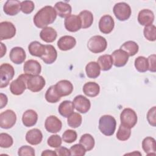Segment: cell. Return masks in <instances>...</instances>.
I'll list each match as a JSON object with an SVG mask.
<instances>
[{"label": "cell", "mask_w": 156, "mask_h": 156, "mask_svg": "<svg viewBox=\"0 0 156 156\" xmlns=\"http://www.w3.org/2000/svg\"><path fill=\"white\" fill-rule=\"evenodd\" d=\"M13 140L12 137L7 133L0 134V146L2 148H9L12 146Z\"/></svg>", "instance_id": "60d3db41"}, {"label": "cell", "mask_w": 156, "mask_h": 156, "mask_svg": "<svg viewBox=\"0 0 156 156\" xmlns=\"http://www.w3.org/2000/svg\"><path fill=\"white\" fill-rule=\"evenodd\" d=\"M26 84L27 89L35 93L40 91L44 88L46 85V81L41 76H30Z\"/></svg>", "instance_id": "9c48e42d"}, {"label": "cell", "mask_w": 156, "mask_h": 156, "mask_svg": "<svg viewBox=\"0 0 156 156\" xmlns=\"http://www.w3.org/2000/svg\"><path fill=\"white\" fill-rule=\"evenodd\" d=\"M144 37L150 41H154L156 40V27L152 24L148 26H145L143 30Z\"/></svg>", "instance_id": "ab89813d"}, {"label": "cell", "mask_w": 156, "mask_h": 156, "mask_svg": "<svg viewBox=\"0 0 156 156\" xmlns=\"http://www.w3.org/2000/svg\"><path fill=\"white\" fill-rule=\"evenodd\" d=\"M116 127L115 118L109 115L102 116L99 120V129L105 136H112L114 134Z\"/></svg>", "instance_id": "7a4b0ae2"}, {"label": "cell", "mask_w": 156, "mask_h": 156, "mask_svg": "<svg viewBox=\"0 0 156 156\" xmlns=\"http://www.w3.org/2000/svg\"><path fill=\"white\" fill-rule=\"evenodd\" d=\"M62 138L58 135H52L50 136L47 141V143L49 145V146L54 148L60 147L62 144Z\"/></svg>", "instance_id": "f6af8a7d"}, {"label": "cell", "mask_w": 156, "mask_h": 156, "mask_svg": "<svg viewBox=\"0 0 156 156\" xmlns=\"http://www.w3.org/2000/svg\"><path fill=\"white\" fill-rule=\"evenodd\" d=\"M57 155L58 156H64V155H71L70 151L68 148L63 147V146H60L58 147H57L55 150Z\"/></svg>", "instance_id": "681fc988"}, {"label": "cell", "mask_w": 156, "mask_h": 156, "mask_svg": "<svg viewBox=\"0 0 156 156\" xmlns=\"http://www.w3.org/2000/svg\"><path fill=\"white\" fill-rule=\"evenodd\" d=\"M88 49L93 53L98 54L104 52L107 47L106 39L101 35L91 37L87 43Z\"/></svg>", "instance_id": "3957f363"}, {"label": "cell", "mask_w": 156, "mask_h": 156, "mask_svg": "<svg viewBox=\"0 0 156 156\" xmlns=\"http://www.w3.org/2000/svg\"><path fill=\"white\" fill-rule=\"evenodd\" d=\"M30 76L25 73L22 74L10 83V91L12 94L18 96L24 93L27 88L26 83Z\"/></svg>", "instance_id": "277c9868"}, {"label": "cell", "mask_w": 156, "mask_h": 156, "mask_svg": "<svg viewBox=\"0 0 156 156\" xmlns=\"http://www.w3.org/2000/svg\"><path fill=\"white\" fill-rule=\"evenodd\" d=\"M155 114H156V107L155 106H154L153 107L150 108L147 113V120L149 124L153 127H155V126H156Z\"/></svg>", "instance_id": "7dc6e473"}, {"label": "cell", "mask_w": 156, "mask_h": 156, "mask_svg": "<svg viewBox=\"0 0 156 156\" xmlns=\"http://www.w3.org/2000/svg\"><path fill=\"white\" fill-rule=\"evenodd\" d=\"M9 57L13 63L16 65H20L23 63L26 59V52L21 47H14L10 50Z\"/></svg>", "instance_id": "ac0fdd59"}, {"label": "cell", "mask_w": 156, "mask_h": 156, "mask_svg": "<svg viewBox=\"0 0 156 156\" xmlns=\"http://www.w3.org/2000/svg\"><path fill=\"white\" fill-rule=\"evenodd\" d=\"M74 110L73 102L71 101H64L62 102L58 108V110L60 115L65 118H68L71 115Z\"/></svg>", "instance_id": "f546056e"}, {"label": "cell", "mask_w": 156, "mask_h": 156, "mask_svg": "<svg viewBox=\"0 0 156 156\" xmlns=\"http://www.w3.org/2000/svg\"><path fill=\"white\" fill-rule=\"evenodd\" d=\"M38 120L37 112L32 109L27 110L24 112L22 116V122L24 126L30 127L35 126Z\"/></svg>", "instance_id": "603a6c76"}, {"label": "cell", "mask_w": 156, "mask_h": 156, "mask_svg": "<svg viewBox=\"0 0 156 156\" xmlns=\"http://www.w3.org/2000/svg\"><path fill=\"white\" fill-rule=\"evenodd\" d=\"M120 49L125 51L129 56L135 55L139 50V46L138 44L133 41H127L124 42L120 47Z\"/></svg>", "instance_id": "836d02e7"}, {"label": "cell", "mask_w": 156, "mask_h": 156, "mask_svg": "<svg viewBox=\"0 0 156 156\" xmlns=\"http://www.w3.org/2000/svg\"><path fill=\"white\" fill-rule=\"evenodd\" d=\"M57 13L55 9L51 5H46L39 10L34 16V23L38 28L48 27L49 24L53 23L56 18Z\"/></svg>", "instance_id": "6da1fadb"}, {"label": "cell", "mask_w": 156, "mask_h": 156, "mask_svg": "<svg viewBox=\"0 0 156 156\" xmlns=\"http://www.w3.org/2000/svg\"><path fill=\"white\" fill-rule=\"evenodd\" d=\"M43 139V134L38 129H32L27 131L26 134V141L31 145L40 144Z\"/></svg>", "instance_id": "7402d4cb"}, {"label": "cell", "mask_w": 156, "mask_h": 156, "mask_svg": "<svg viewBox=\"0 0 156 156\" xmlns=\"http://www.w3.org/2000/svg\"><path fill=\"white\" fill-rule=\"evenodd\" d=\"M0 101H1L0 108L2 109L7 104V102H8L7 96L2 93H0Z\"/></svg>", "instance_id": "f907efd6"}, {"label": "cell", "mask_w": 156, "mask_h": 156, "mask_svg": "<svg viewBox=\"0 0 156 156\" xmlns=\"http://www.w3.org/2000/svg\"><path fill=\"white\" fill-rule=\"evenodd\" d=\"M16 27L10 21H2L0 23V40L11 39L16 34Z\"/></svg>", "instance_id": "30bf717a"}, {"label": "cell", "mask_w": 156, "mask_h": 156, "mask_svg": "<svg viewBox=\"0 0 156 156\" xmlns=\"http://www.w3.org/2000/svg\"><path fill=\"white\" fill-rule=\"evenodd\" d=\"M136 69L140 73H145L148 70L147 60L145 57L139 56L136 57L134 62Z\"/></svg>", "instance_id": "8d00e7d4"}, {"label": "cell", "mask_w": 156, "mask_h": 156, "mask_svg": "<svg viewBox=\"0 0 156 156\" xmlns=\"http://www.w3.org/2000/svg\"><path fill=\"white\" fill-rule=\"evenodd\" d=\"M28 50L29 54L35 57H41L45 53V45L42 44L37 41H32L28 46Z\"/></svg>", "instance_id": "484cf974"}, {"label": "cell", "mask_w": 156, "mask_h": 156, "mask_svg": "<svg viewBox=\"0 0 156 156\" xmlns=\"http://www.w3.org/2000/svg\"><path fill=\"white\" fill-rule=\"evenodd\" d=\"M21 2L17 0H8L3 6L4 12L9 16H15L21 10Z\"/></svg>", "instance_id": "d6986e66"}, {"label": "cell", "mask_w": 156, "mask_h": 156, "mask_svg": "<svg viewBox=\"0 0 156 156\" xmlns=\"http://www.w3.org/2000/svg\"><path fill=\"white\" fill-rule=\"evenodd\" d=\"M18 155L20 156H26V155L35 156V149L32 147L27 145L22 146L18 149Z\"/></svg>", "instance_id": "bcb514c9"}, {"label": "cell", "mask_w": 156, "mask_h": 156, "mask_svg": "<svg viewBox=\"0 0 156 156\" xmlns=\"http://www.w3.org/2000/svg\"><path fill=\"white\" fill-rule=\"evenodd\" d=\"M74 108L79 113H86L91 107L90 101L83 95L76 96L73 99Z\"/></svg>", "instance_id": "8fae6325"}, {"label": "cell", "mask_w": 156, "mask_h": 156, "mask_svg": "<svg viewBox=\"0 0 156 156\" xmlns=\"http://www.w3.org/2000/svg\"><path fill=\"white\" fill-rule=\"evenodd\" d=\"M79 143L82 144L87 151L92 150L95 144V141L93 136L89 133L82 135L79 140Z\"/></svg>", "instance_id": "e575fe53"}, {"label": "cell", "mask_w": 156, "mask_h": 156, "mask_svg": "<svg viewBox=\"0 0 156 156\" xmlns=\"http://www.w3.org/2000/svg\"><path fill=\"white\" fill-rule=\"evenodd\" d=\"M15 75V69L12 65L8 63L0 66V88L6 87Z\"/></svg>", "instance_id": "5b68a950"}, {"label": "cell", "mask_w": 156, "mask_h": 156, "mask_svg": "<svg viewBox=\"0 0 156 156\" xmlns=\"http://www.w3.org/2000/svg\"><path fill=\"white\" fill-rule=\"evenodd\" d=\"M54 9L57 15L61 18H67L71 15L72 12L71 6L69 4L62 1L57 2L54 5Z\"/></svg>", "instance_id": "d4e9b609"}, {"label": "cell", "mask_w": 156, "mask_h": 156, "mask_svg": "<svg viewBox=\"0 0 156 156\" xmlns=\"http://www.w3.org/2000/svg\"><path fill=\"white\" fill-rule=\"evenodd\" d=\"M97 63H98L101 70L107 71L110 70L113 65V58L111 55L104 54L99 57Z\"/></svg>", "instance_id": "4dcf8cb0"}, {"label": "cell", "mask_w": 156, "mask_h": 156, "mask_svg": "<svg viewBox=\"0 0 156 156\" xmlns=\"http://www.w3.org/2000/svg\"><path fill=\"white\" fill-rule=\"evenodd\" d=\"M113 65L116 67H122L129 60L128 54L121 49L114 51L112 54Z\"/></svg>", "instance_id": "2e32d148"}, {"label": "cell", "mask_w": 156, "mask_h": 156, "mask_svg": "<svg viewBox=\"0 0 156 156\" xmlns=\"http://www.w3.org/2000/svg\"><path fill=\"white\" fill-rule=\"evenodd\" d=\"M113 12L117 20L121 21L127 20L132 14L130 5L124 2L115 4L113 8Z\"/></svg>", "instance_id": "8992f818"}, {"label": "cell", "mask_w": 156, "mask_h": 156, "mask_svg": "<svg viewBox=\"0 0 156 156\" xmlns=\"http://www.w3.org/2000/svg\"><path fill=\"white\" fill-rule=\"evenodd\" d=\"M77 138V134L74 130L68 129L65 130L62 135V140L66 143H72L74 142Z\"/></svg>", "instance_id": "b9f144b4"}, {"label": "cell", "mask_w": 156, "mask_h": 156, "mask_svg": "<svg viewBox=\"0 0 156 156\" xmlns=\"http://www.w3.org/2000/svg\"><path fill=\"white\" fill-rule=\"evenodd\" d=\"M7 48L3 43H1V57L2 58L6 53Z\"/></svg>", "instance_id": "f5cc1de1"}, {"label": "cell", "mask_w": 156, "mask_h": 156, "mask_svg": "<svg viewBox=\"0 0 156 156\" xmlns=\"http://www.w3.org/2000/svg\"><path fill=\"white\" fill-rule=\"evenodd\" d=\"M154 14L149 9H143L138 15V21L141 26H148L152 25L154 21Z\"/></svg>", "instance_id": "ffe728a7"}, {"label": "cell", "mask_w": 156, "mask_h": 156, "mask_svg": "<svg viewBox=\"0 0 156 156\" xmlns=\"http://www.w3.org/2000/svg\"><path fill=\"white\" fill-rule=\"evenodd\" d=\"M45 48V53L41 57V59L46 64H52L56 60L57 58V52L55 48L51 44H46Z\"/></svg>", "instance_id": "cb8c5ba5"}, {"label": "cell", "mask_w": 156, "mask_h": 156, "mask_svg": "<svg viewBox=\"0 0 156 156\" xmlns=\"http://www.w3.org/2000/svg\"><path fill=\"white\" fill-rule=\"evenodd\" d=\"M45 99L49 103H56L58 102L61 97L57 92L54 85H51L46 91Z\"/></svg>", "instance_id": "d590c367"}, {"label": "cell", "mask_w": 156, "mask_h": 156, "mask_svg": "<svg viewBox=\"0 0 156 156\" xmlns=\"http://www.w3.org/2000/svg\"><path fill=\"white\" fill-rule=\"evenodd\" d=\"M48 155H57L55 151L52 150H45L41 153V156H48Z\"/></svg>", "instance_id": "816d5d0a"}, {"label": "cell", "mask_w": 156, "mask_h": 156, "mask_svg": "<svg viewBox=\"0 0 156 156\" xmlns=\"http://www.w3.org/2000/svg\"><path fill=\"white\" fill-rule=\"evenodd\" d=\"M155 59H156V55L154 54L149 55L147 58V63H148V70L152 73H155L156 71Z\"/></svg>", "instance_id": "c3c4849f"}, {"label": "cell", "mask_w": 156, "mask_h": 156, "mask_svg": "<svg viewBox=\"0 0 156 156\" xmlns=\"http://www.w3.org/2000/svg\"><path fill=\"white\" fill-rule=\"evenodd\" d=\"M115 27V21L112 16L109 15L102 16L99 21V30L104 34H110Z\"/></svg>", "instance_id": "5bb4252c"}, {"label": "cell", "mask_w": 156, "mask_h": 156, "mask_svg": "<svg viewBox=\"0 0 156 156\" xmlns=\"http://www.w3.org/2000/svg\"><path fill=\"white\" fill-rule=\"evenodd\" d=\"M35 4L32 1H24L21 2V10L25 14H29L33 12Z\"/></svg>", "instance_id": "ee69618b"}, {"label": "cell", "mask_w": 156, "mask_h": 156, "mask_svg": "<svg viewBox=\"0 0 156 156\" xmlns=\"http://www.w3.org/2000/svg\"><path fill=\"white\" fill-rule=\"evenodd\" d=\"M70 153L71 155H79V156H83L86 153V149L85 147L79 144H76L72 146L70 149Z\"/></svg>", "instance_id": "7bdbcfd3"}, {"label": "cell", "mask_w": 156, "mask_h": 156, "mask_svg": "<svg viewBox=\"0 0 156 156\" xmlns=\"http://www.w3.org/2000/svg\"><path fill=\"white\" fill-rule=\"evenodd\" d=\"M23 71L25 74L28 75H39L41 71V66L40 63L35 60H28L24 64Z\"/></svg>", "instance_id": "9a60e30c"}, {"label": "cell", "mask_w": 156, "mask_h": 156, "mask_svg": "<svg viewBox=\"0 0 156 156\" xmlns=\"http://www.w3.org/2000/svg\"><path fill=\"white\" fill-rule=\"evenodd\" d=\"M131 135L130 129L120 124L118 130L116 133V138L118 140L124 141L127 140Z\"/></svg>", "instance_id": "f35d334b"}, {"label": "cell", "mask_w": 156, "mask_h": 156, "mask_svg": "<svg viewBox=\"0 0 156 156\" xmlns=\"http://www.w3.org/2000/svg\"><path fill=\"white\" fill-rule=\"evenodd\" d=\"M155 140L151 136L144 138L142 141V148L147 155H155Z\"/></svg>", "instance_id": "f1b7e54d"}, {"label": "cell", "mask_w": 156, "mask_h": 156, "mask_svg": "<svg viewBox=\"0 0 156 156\" xmlns=\"http://www.w3.org/2000/svg\"><path fill=\"white\" fill-rule=\"evenodd\" d=\"M83 92L88 97H96L100 92V86L94 82H88L83 86Z\"/></svg>", "instance_id": "83f0119b"}, {"label": "cell", "mask_w": 156, "mask_h": 156, "mask_svg": "<svg viewBox=\"0 0 156 156\" xmlns=\"http://www.w3.org/2000/svg\"><path fill=\"white\" fill-rule=\"evenodd\" d=\"M44 127L48 132L56 133L61 130L62 122L57 116L51 115L47 117L46 119L44 122Z\"/></svg>", "instance_id": "7c38bea8"}, {"label": "cell", "mask_w": 156, "mask_h": 156, "mask_svg": "<svg viewBox=\"0 0 156 156\" xmlns=\"http://www.w3.org/2000/svg\"><path fill=\"white\" fill-rule=\"evenodd\" d=\"M16 115L12 110H6L0 114V127L2 129H9L16 123Z\"/></svg>", "instance_id": "ba28073f"}, {"label": "cell", "mask_w": 156, "mask_h": 156, "mask_svg": "<svg viewBox=\"0 0 156 156\" xmlns=\"http://www.w3.org/2000/svg\"><path fill=\"white\" fill-rule=\"evenodd\" d=\"M121 124L130 128H133L137 123L138 117L136 112L132 108H126L120 114Z\"/></svg>", "instance_id": "52a82bcc"}, {"label": "cell", "mask_w": 156, "mask_h": 156, "mask_svg": "<svg viewBox=\"0 0 156 156\" xmlns=\"http://www.w3.org/2000/svg\"><path fill=\"white\" fill-rule=\"evenodd\" d=\"M65 29L71 32H76L82 28L80 19L78 15H71L64 21Z\"/></svg>", "instance_id": "4fadbf2b"}, {"label": "cell", "mask_w": 156, "mask_h": 156, "mask_svg": "<svg viewBox=\"0 0 156 156\" xmlns=\"http://www.w3.org/2000/svg\"><path fill=\"white\" fill-rule=\"evenodd\" d=\"M55 90L60 97L68 96L73 91L72 83L68 80H61L55 85Z\"/></svg>", "instance_id": "e0dca14e"}, {"label": "cell", "mask_w": 156, "mask_h": 156, "mask_svg": "<svg viewBox=\"0 0 156 156\" xmlns=\"http://www.w3.org/2000/svg\"><path fill=\"white\" fill-rule=\"evenodd\" d=\"M82 122V116L76 112H73L71 115L68 117L67 123L68 126L72 128L79 127Z\"/></svg>", "instance_id": "74e56055"}, {"label": "cell", "mask_w": 156, "mask_h": 156, "mask_svg": "<svg viewBox=\"0 0 156 156\" xmlns=\"http://www.w3.org/2000/svg\"><path fill=\"white\" fill-rule=\"evenodd\" d=\"M76 44V40L70 35H64L60 37L57 41L58 49L63 51H66L73 49Z\"/></svg>", "instance_id": "44dd1931"}, {"label": "cell", "mask_w": 156, "mask_h": 156, "mask_svg": "<svg viewBox=\"0 0 156 156\" xmlns=\"http://www.w3.org/2000/svg\"><path fill=\"white\" fill-rule=\"evenodd\" d=\"M79 16L81 21L82 28L87 29L93 24V15L90 11L87 10H82L79 13Z\"/></svg>", "instance_id": "d6a6232c"}, {"label": "cell", "mask_w": 156, "mask_h": 156, "mask_svg": "<svg viewBox=\"0 0 156 156\" xmlns=\"http://www.w3.org/2000/svg\"><path fill=\"white\" fill-rule=\"evenodd\" d=\"M57 37V31L51 27H44L40 33V38L46 43H52L54 41Z\"/></svg>", "instance_id": "4316f807"}, {"label": "cell", "mask_w": 156, "mask_h": 156, "mask_svg": "<svg viewBox=\"0 0 156 156\" xmlns=\"http://www.w3.org/2000/svg\"><path fill=\"white\" fill-rule=\"evenodd\" d=\"M86 74L90 79H96L101 74V68L96 62H90L85 66Z\"/></svg>", "instance_id": "1f68e13d"}]
</instances>
